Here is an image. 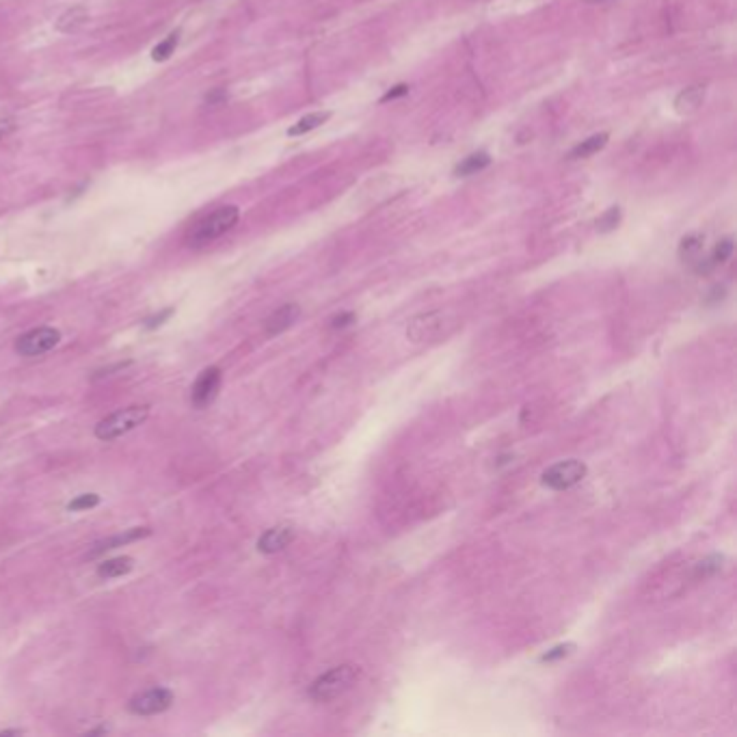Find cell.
I'll return each instance as SVG.
<instances>
[{"label": "cell", "instance_id": "1", "mask_svg": "<svg viewBox=\"0 0 737 737\" xmlns=\"http://www.w3.org/2000/svg\"><path fill=\"white\" fill-rule=\"evenodd\" d=\"M238 217H241V212H238L236 206L217 208L212 214H208L206 219H201L193 229L188 231L186 243L190 247H201V245H208L212 241H217V238L227 234L238 223Z\"/></svg>", "mask_w": 737, "mask_h": 737}, {"label": "cell", "instance_id": "2", "mask_svg": "<svg viewBox=\"0 0 737 737\" xmlns=\"http://www.w3.org/2000/svg\"><path fill=\"white\" fill-rule=\"evenodd\" d=\"M357 677H359V671H357L355 666H350V664L336 666V668L322 673L312 685H309V696L318 703L333 701V699L342 696L344 692H348L352 683L357 681Z\"/></svg>", "mask_w": 737, "mask_h": 737}, {"label": "cell", "instance_id": "3", "mask_svg": "<svg viewBox=\"0 0 737 737\" xmlns=\"http://www.w3.org/2000/svg\"><path fill=\"white\" fill-rule=\"evenodd\" d=\"M150 417V407L148 404H136V407H128L117 411L108 417H104L98 426H95V437L102 441H110L122 437L130 431H134L136 426H141Z\"/></svg>", "mask_w": 737, "mask_h": 737}, {"label": "cell", "instance_id": "4", "mask_svg": "<svg viewBox=\"0 0 737 737\" xmlns=\"http://www.w3.org/2000/svg\"><path fill=\"white\" fill-rule=\"evenodd\" d=\"M586 465L578 459H568V461H560L552 467H547L541 475V482L552 489V491H564L575 487L584 475H586Z\"/></svg>", "mask_w": 737, "mask_h": 737}, {"label": "cell", "instance_id": "5", "mask_svg": "<svg viewBox=\"0 0 737 737\" xmlns=\"http://www.w3.org/2000/svg\"><path fill=\"white\" fill-rule=\"evenodd\" d=\"M61 340V333L55 327H39L17 338L15 352L22 357H39L48 350H52Z\"/></svg>", "mask_w": 737, "mask_h": 737}, {"label": "cell", "instance_id": "6", "mask_svg": "<svg viewBox=\"0 0 737 737\" xmlns=\"http://www.w3.org/2000/svg\"><path fill=\"white\" fill-rule=\"evenodd\" d=\"M173 703V692L166 687H152L130 699L128 709L134 716H156L171 707Z\"/></svg>", "mask_w": 737, "mask_h": 737}, {"label": "cell", "instance_id": "7", "mask_svg": "<svg viewBox=\"0 0 737 737\" xmlns=\"http://www.w3.org/2000/svg\"><path fill=\"white\" fill-rule=\"evenodd\" d=\"M221 378H223V374H221V370L217 366L206 368L197 376L195 385H193V394H190V400H193L195 407L201 409V407H206V404H210L214 398H217V394L221 389Z\"/></svg>", "mask_w": 737, "mask_h": 737}, {"label": "cell", "instance_id": "8", "mask_svg": "<svg viewBox=\"0 0 737 737\" xmlns=\"http://www.w3.org/2000/svg\"><path fill=\"white\" fill-rule=\"evenodd\" d=\"M443 327V316L439 312H431V314H420L415 316L409 327H407V338L413 342H424L435 338L437 333Z\"/></svg>", "mask_w": 737, "mask_h": 737}, {"label": "cell", "instance_id": "9", "mask_svg": "<svg viewBox=\"0 0 737 737\" xmlns=\"http://www.w3.org/2000/svg\"><path fill=\"white\" fill-rule=\"evenodd\" d=\"M294 541V528L292 526H277L266 530L257 541V550L262 554H277L283 547H288Z\"/></svg>", "mask_w": 737, "mask_h": 737}, {"label": "cell", "instance_id": "10", "mask_svg": "<svg viewBox=\"0 0 737 737\" xmlns=\"http://www.w3.org/2000/svg\"><path fill=\"white\" fill-rule=\"evenodd\" d=\"M299 314H301V307L296 303L281 305L279 309H275V312L271 314V318L266 320V333H269V336H279V333H283L285 329H290L296 322Z\"/></svg>", "mask_w": 737, "mask_h": 737}, {"label": "cell", "instance_id": "11", "mask_svg": "<svg viewBox=\"0 0 737 737\" xmlns=\"http://www.w3.org/2000/svg\"><path fill=\"white\" fill-rule=\"evenodd\" d=\"M705 102V87L696 85V87H687L683 89L677 98H675V110L679 115H689L703 106Z\"/></svg>", "mask_w": 737, "mask_h": 737}, {"label": "cell", "instance_id": "12", "mask_svg": "<svg viewBox=\"0 0 737 737\" xmlns=\"http://www.w3.org/2000/svg\"><path fill=\"white\" fill-rule=\"evenodd\" d=\"M143 536H150V530H148V528H134V530H128L126 534H119V536H113V538L102 541V543H100V545L95 547V550L91 552V556H100V554H104V552L115 550V547H122V545L132 543V541L143 538Z\"/></svg>", "mask_w": 737, "mask_h": 737}, {"label": "cell", "instance_id": "13", "mask_svg": "<svg viewBox=\"0 0 737 737\" xmlns=\"http://www.w3.org/2000/svg\"><path fill=\"white\" fill-rule=\"evenodd\" d=\"M134 566V560L128 558V556H119V558H110V560H104L100 566H98V575L104 578V580H110V578H122L126 573H130Z\"/></svg>", "mask_w": 737, "mask_h": 737}, {"label": "cell", "instance_id": "14", "mask_svg": "<svg viewBox=\"0 0 737 737\" xmlns=\"http://www.w3.org/2000/svg\"><path fill=\"white\" fill-rule=\"evenodd\" d=\"M606 143H608V134H606V132H601V134H592V136H588L586 141H582L580 145H575L573 150H571L568 158H571V160L588 158V156H592V154H597L599 150H603V148H606Z\"/></svg>", "mask_w": 737, "mask_h": 737}, {"label": "cell", "instance_id": "15", "mask_svg": "<svg viewBox=\"0 0 737 737\" xmlns=\"http://www.w3.org/2000/svg\"><path fill=\"white\" fill-rule=\"evenodd\" d=\"M489 162H491V156H489L487 152H475V154L467 156L463 162L457 164L455 173H457L459 178H467V176H473V173H478V171L487 169Z\"/></svg>", "mask_w": 737, "mask_h": 737}, {"label": "cell", "instance_id": "16", "mask_svg": "<svg viewBox=\"0 0 737 737\" xmlns=\"http://www.w3.org/2000/svg\"><path fill=\"white\" fill-rule=\"evenodd\" d=\"M87 20H89L87 9H85V7H74V9L65 11V13L59 17L57 29H59L61 33H76Z\"/></svg>", "mask_w": 737, "mask_h": 737}, {"label": "cell", "instance_id": "17", "mask_svg": "<svg viewBox=\"0 0 737 737\" xmlns=\"http://www.w3.org/2000/svg\"><path fill=\"white\" fill-rule=\"evenodd\" d=\"M329 117H331L329 113H312V115H305L303 119H299V122L288 130V136H301V134L312 132V130H316L318 126H322Z\"/></svg>", "mask_w": 737, "mask_h": 737}, {"label": "cell", "instance_id": "18", "mask_svg": "<svg viewBox=\"0 0 737 737\" xmlns=\"http://www.w3.org/2000/svg\"><path fill=\"white\" fill-rule=\"evenodd\" d=\"M703 243H705V238L701 234L685 236L681 241V245H679V257L692 262V264H694V262L699 259V255H701V251H703Z\"/></svg>", "mask_w": 737, "mask_h": 737}, {"label": "cell", "instance_id": "19", "mask_svg": "<svg viewBox=\"0 0 737 737\" xmlns=\"http://www.w3.org/2000/svg\"><path fill=\"white\" fill-rule=\"evenodd\" d=\"M178 41H180V33L176 31V33H171L164 41H160V43L154 48V50H152V59H154V61H166V59H169V57L176 52Z\"/></svg>", "mask_w": 737, "mask_h": 737}, {"label": "cell", "instance_id": "20", "mask_svg": "<svg viewBox=\"0 0 737 737\" xmlns=\"http://www.w3.org/2000/svg\"><path fill=\"white\" fill-rule=\"evenodd\" d=\"M731 253H733V238H724V241H720L716 247H713V251L707 259L711 262V266L716 269L718 264H724V262L731 257Z\"/></svg>", "mask_w": 737, "mask_h": 737}, {"label": "cell", "instance_id": "21", "mask_svg": "<svg viewBox=\"0 0 737 737\" xmlns=\"http://www.w3.org/2000/svg\"><path fill=\"white\" fill-rule=\"evenodd\" d=\"M722 562H724V558L718 556V554H713V556L701 560V562L696 564V575H699V578H709V575H713V573H718V571L722 568Z\"/></svg>", "mask_w": 737, "mask_h": 737}, {"label": "cell", "instance_id": "22", "mask_svg": "<svg viewBox=\"0 0 737 737\" xmlns=\"http://www.w3.org/2000/svg\"><path fill=\"white\" fill-rule=\"evenodd\" d=\"M618 223H621V208H610V210H606L603 214H601V217H599V221H597V229L599 231H612V229H616L618 227Z\"/></svg>", "mask_w": 737, "mask_h": 737}, {"label": "cell", "instance_id": "23", "mask_svg": "<svg viewBox=\"0 0 737 737\" xmlns=\"http://www.w3.org/2000/svg\"><path fill=\"white\" fill-rule=\"evenodd\" d=\"M100 504V495L95 493H85V495H78L76 499H71V502L67 504V510H89L93 506Z\"/></svg>", "mask_w": 737, "mask_h": 737}, {"label": "cell", "instance_id": "24", "mask_svg": "<svg viewBox=\"0 0 737 737\" xmlns=\"http://www.w3.org/2000/svg\"><path fill=\"white\" fill-rule=\"evenodd\" d=\"M571 651H573V645H558V647L550 649L547 653H543V655H541V661H556V659H562V657H566Z\"/></svg>", "mask_w": 737, "mask_h": 737}, {"label": "cell", "instance_id": "25", "mask_svg": "<svg viewBox=\"0 0 737 737\" xmlns=\"http://www.w3.org/2000/svg\"><path fill=\"white\" fill-rule=\"evenodd\" d=\"M352 322H355V314H352V312H342V314H338V316L331 318V327H333V329H344V327H348V324H352Z\"/></svg>", "mask_w": 737, "mask_h": 737}, {"label": "cell", "instance_id": "26", "mask_svg": "<svg viewBox=\"0 0 737 737\" xmlns=\"http://www.w3.org/2000/svg\"><path fill=\"white\" fill-rule=\"evenodd\" d=\"M173 314V309L169 307V309H162V312L160 314H156V316H152V318H148L145 320V329H156V327H160L166 318H169Z\"/></svg>", "mask_w": 737, "mask_h": 737}, {"label": "cell", "instance_id": "27", "mask_svg": "<svg viewBox=\"0 0 737 737\" xmlns=\"http://www.w3.org/2000/svg\"><path fill=\"white\" fill-rule=\"evenodd\" d=\"M407 93H409V85H396L394 89H389V91L383 95V100H380V102H389V100L402 98V95H407Z\"/></svg>", "mask_w": 737, "mask_h": 737}, {"label": "cell", "instance_id": "28", "mask_svg": "<svg viewBox=\"0 0 737 737\" xmlns=\"http://www.w3.org/2000/svg\"><path fill=\"white\" fill-rule=\"evenodd\" d=\"M227 100V93L223 91V89H214L212 93H208V98H206V102L210 104V106H217V104H221V102H225Z\"/></svg>", "mask_w": 737, "mask_h": 737}, {"label": "cell", "instance_id": "29", "mask_svg": "<svg viewBox=\"0 0 737 737\" xmlns=\"http://www.w3.org/2000/svg\"><path fill=\"white\" fill-rule=\"evenodd\" d=\"M9 132H13V119H9V117L0 119V141H3Z\"/></svg>", "mask_w": 737, "mask_h": 737}, {"label": "cell", "instance_id": "30", "mask_svg": "<svg viewBox=\"0 0 737 737\" xmlns=\"http://www.w3.org/2000/svg\"><path fill=\"white\" fill-rule=\"evenodd\" d=\"M599 3H603V0H599Z\"/></svg>", "mask_w": 737, "mask_h": 737}]
</instances>
